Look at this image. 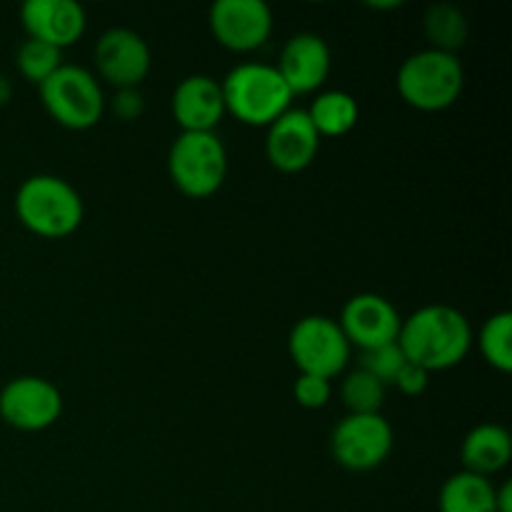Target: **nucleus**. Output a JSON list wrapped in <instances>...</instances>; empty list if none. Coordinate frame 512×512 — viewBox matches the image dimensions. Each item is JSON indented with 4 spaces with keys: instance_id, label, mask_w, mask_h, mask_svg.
Returning a JSON list of instances; mask_svg holds the SVG:
<instances>
[{
    "instance_id": "f257e3e1",
    "label": "nucleus",
    "mask_w": 512,
    "mask_h": 512,
    "mask_svg": "<svg viewBox=\"0 0 512 512\" xmlns=\"http://www.w3.org/2000/svg\"><path fill=\"white\" fill-rule=\"evenodd\" d=\"M398 345L410 363L438 373L463 363L473 348V328L453 305H425L403 320Z\"/></svg>"
},
{
    "instance_id": "f03ea898",
    "label": "nucleus",
    "mask_w": 512,
    "mask_h": 512,
    "mask_svg": "<svg viewBox=\"0 0 512 512\" xmlns=\"http://www.w3.org/2000/svg\"><path fill=\"white\" fill-rule=\"evenodd\" d=\"M15 215L38 238L60 240L73 235L83 223V198L68 180L58 175H30L15 193Z\"/></svg>"
},
{
    "instance_id": "7ed1b4c3",
    "label": "nucleus",
    "mask_w": 512,
    "mask_h": 512,
    "mask_svg": "<svg viewBox=\"0 0 512 512\" xmlns=\"http://www.w3.org/2000/svg\"><path fill=\"white\" fill-rule=\"evenodd\" d=\"M225 113L243 125L268 128L285 110L293 108V93L273 65L240 63L220 83Z\"/></svg>"
},
{
    "instance_id": "20e7f679",
    "label": "nucleus",
    "mask_w": 512,
    "mask_h": 512,
    "mask_svg": "<svg viewBox=\"0 0 512 512\" xmlns=\"http://www.w3.org/2000/svg\"><path fill=\"white\" fill-rule=\"evenodd\" d=\"M398 93L410 108L423 113H438L460 98L465 85V70L458 55L425 48L403 60L398 70Z\"/></svg>"
},
{
    "instance_id": "39448f33",
    "label": "nucleus",
    "mask_w": 512,
    "mask_h": 512,
    "mask_svg": "<svg viewBox=\"0 0 512 512\" xmlns=\"http://www.w3.org/2000/svg\"><path fill=\"white\" fill-rule=\"evenodd\" d=\"M168 173L185 198L205 200L228 178V150L215 133H180L170 145Z\"/></svg>"
},
{
    "instance_id": "423d86ee",
    "label": "nucleus",
    "mask_w": 512,
    "mask_h": 512,
    "mask_svg": "<svg viewBox=\"0 0 512 512\" xmlns=\"http://www.w3.org/2000/svg\"><path fill=\"white\" fill-rule=\"evenodd\" d=\"M43 108L68 130H90L105 113V95L98 78L80 65H60L38 85Z\"/></svg>"
},
{
    "instance_id": "0eeeda50",
    "label": "nucleus",
    "mask_w": 512,
    "mask_h": 512,
    "mask_svg": "<svg viewBox=\"0 0 512 512\" xmlns=\"http://www.w3.org/2000/svg\"><path fill=\"white\" fill-rule=\"evenodd\" d=\"M290 358L300 375L333 380L348 368L350 343L340 325L328 315H308L298 320L288 338Z\"/></svg>"
},
{
    "instance_id": "6e6552de",
    "label": "nucleus",
    "mask_w": 512,
    "mask_h": 512,
    "mask_svg": "<svg viewBox=\"0 0 512 512\" xmlns=\"http://www.w3.org/2000/svg\"><path fill=\"white\" fill-rule=\"evenodd\" d=\"M395 445V433L380 413L345 415L330 433V453L353 473H368L388 460Z\"/></svg>"
},
{
    "instance_id": "1a4fd4ad",
    "label": "nucleus",
    "mask_w": 512,
    "mask_h": 512,
    "mask_svg": "<svg viewBox=\"0 0 512 512\" xmlns=\"http://www.w3.org/2000/svg\"><path fill=\"white\" fill-rule=\"evenodd\" d=\"M63 413V395L50 380L38 375H20L0 390V418L23 433H40L58 423Z\"/></svg>"
},
{
    "instance_id": "9d476101",
    "label": "nucleus",
    "mask_w": 512,
    "mask_h": 512,
    "mask_svg": "<svg viewBox=\"0 0 512 512\" xmlns=\"http://www.w3.org/2000/svg\"><path fill=\"white\" fill-rule=\"evenodd\" d=\"M208 23L225 50L253 53L273 35V10L263 0H218L210 8Z\"/></svg>"
},
{
    "instance_id": "9b49d317",
    "label": "nucleus",
    "mask_w": 512,
    "mask_h": 512,
    "mask_svg": "<svg viewBox=\"0 0 512 512\" xmlns=\"http://www.w3.org/2000/svg\"><path fill=\"white\" fill-rule=\"evenodd\" d=\"M95 70L115 90L138 88L150 73L153 55L143 35L130 28H110L95 43Z\"/></svg>"
},
{
    "instance_id": "f8f14e48",
    "label": "nucleus",
    "mask_w": 512,
    "mask_h": 512,
    "mask_svg": "<svg viewBox=\"0 0 512 512\" xmlns=\"http://www.w3.org/2000/svg\"><path fill=\"white\" fill-rule=\"evenodd\" d=\"M338 325L348 338L350 348L355 345L360 350H373L380 345L398 343L403 318L398 308L383 295L360 293L343 305Z\"/></svg>"
},
{
    "instance_id": "ddd939ff",
    "label": "nucleus",
    "mask_w": 512,
    "mask_h": 512,
    "mask_svg": "<svg viewBox=\"0 0 512 512\" xmlns=\"http://www.w3.org/2000/svg\"><path fill=\"white\" fill-rule=\"evenodd\" d=\"M320 135L310 120L308 110L290 108L268 125L265 158L280 173H303L310 168L320 150Z\"/></svg>"
},
{
    "instance_id": "4468645a",
    "label": "nucleus",
    "mask_w": 512,
    "mask_h": 512,
    "mask_svg": "<svg viewBox=\"0 0 512 512\" xmlns=\"http://www.w3.org/2000/svg\"><path fill=\"white\" fill-rule=\"evenodd\" d=\"M20 23L28 38L65 50L83 38L88 18L75 0H28L20 8Z\"/></svg>"
},
{
    "instance_id": "2eb2a0df",
    "label": "nucleus",
    "mask_w": 512,
    "mask_h": 512,
    "mask_svg": "<svg viewBox=\"0 0 512 512\" xmlns=\"http://www.w3.org/2000/svg\"><path fill=\"white\" fill-rule=\"evenodd\" d=\"M330 68H333V58H330L328 43L315 33L293 35L283 45L280 63L275 65V70L285 80L293 98L323 88L330 75Z\"/></svg>"
},
{
    "instance_id": "dca6fc26",
    "label": "nucleus",
    "mask_w": 512,
    "mask_h": 512,
    "mask_svg": "<svg viewBox=\"0 0 512 512\" xmlns=\"http://www.w3.org/2000/svg\"><path fill=\"white\" fill-rule=\"evenodd\" d=\"M170 110L183 133H215L225 115L223 88L210 75H188L173 90Z\"/></svg>"
},
{
    "instance_id": "f3484780",
    "label": "nucleus",
    "mask_w": 512,
    "mask_h": 512,
    "mask_svg": "<svg viewBox=\"0 0 512 512\" xmlns=\"http://www.w3.org/2000/svg\"><path fill=\"white\" fill-rule=\"evenodd\" d=\"M460 458H463V470L490 478V475L508 468V463L512 460L510 433L503 425L495 423L475 425V428L465 435L463 448H460Z\"/></svg>"
},
{
    "instance_id": "a211bd4d",
    "label": "nucleus",
    "mask_w": 512,
    "mask_h": 512,
    "mask_svg": "<svg viewBox=\"0 0 512 512\" xmlns=\"http://www.w3.org/2000/svg\"><path fill=\"white\" fill-rule=\"evenodd\" d=\"M440 512H498L495 510V485L483 475L460 473L450 475L440 488Z\"/></svg>"
},
{
    "instance_id": "6ab92c4d",
    "label": "nucleus",
    "mask_w": 512,
    "mask_h": 512,
    "mask_svg": "<svg viewBox=\"0 0 512 512\" xmlns=\"http://www.w3.org/2000/svg\"><path fill=\"white\" fill-rule=\"evenodd\" d=\"M320 138H340L358 125V100L345 90H325L308 110Z\"/></svg>"
},
{
    "instance_id": "aec40b11",
    "label": "nucleus",
    "mask_w": 512,
    "mask_h": 512,
    "mask_svg": "<svg viewBox=\"0 0 512 512\" xmlns=\"http://www.w3.org/2000/svg\"><path fill=\"white\" fill-rule=\"evenodd\" d=\"M425 38L430 40V48L443 50V53H458L470 38V23L458 5L435 3L425 10L423 18Z\"/></svg>"
},
{
    "instance_id": "412c9836",
    "label": "nucleus",
    "mask_w": 512,
    "mask_h": 512,
    "mask_svg": "<svg viewBox=\"0 0 512 512\" xmlns=\"http://www.w3.org/2000/svg\"><path fill=\"white\" fill-rule=\"evenodd\" d=\"M480 353L485 363L498 373L508 375L512 370V315L508 310L490 315L478 335Z\"/></svg>"
},
{
    "instance_id": "4be33fe9",
    "label": "nucleus",
    "mask_w": 512,
    "mask_h": 512,
    "mask_svg": "<svg viewBox=\"0 0 512 512\" xmlns=\"http://www.w3.org/2000/svg\"><path fill=\"white\" fill-rule=\"evenodd\" d=\"M340 400L350 415L380 413L385 400V385L358 368L345 375L343 385H340Z\"/></svg>"
},
{
    "instance_id": "5701e85b",
    "label": "nucleus",
    "mask_w": 512,
    "mask_h": 512,
    "mask_svg": "<svg viewBox=\"0 0 512 512\" xmlns=\"http://www.w3.org/2000/svg\"><path fill=\"white\" fill-rule=\"evenodd\" d=\"M15 65H18V73L28 83L40 85L63 65V50L53 48L48 43H40V40L25 38L20 43L18 53H15Z\"/></svg>"
},
{
    "instance_id": "b1692460",
    "label": "nucleus",
    "mask_w": 512,
    "mask_h": 512,
    "mask_svg": "<svg viewBox=\"0 0 512 512\" xmlns=\"http://www.w3.org/2000/svg\"><path fill=\"white\" fill-rule=\"evenodd\" d=\"M405 363H408V358H405V353L400 350L398 343L363 350V355H360V370H365V373L373 375L375 380H380L385 388L395 383V378H398V373L403 370Z\"/></svg>"
},
{
    "instance_id": "393cba45",
    "label": "nucleus",
    "mask_w": 512,
    "mask_h": 512,
    "mask_svg": "<svg viewBox=\"0 0 512 512\" xmlns=\"http://www.w3.org/2000/svg\"><path fill=\"white\" fill-rule=\"evenodd\" d=\"M293 395L303 408L320 410L328 405L330 395H333V385H330V380L318 378V375H298L293 385Z\"/></svg>"
},
{
    "instance_id": "a878e982",
    "label": "nucleus",
    "mask_w": 512,
    "mask_h": 512,
    "mask_svg": "<svg viewBox=\"0 0 512 512\" xmlns=\"http://www.w3.org/2000/svg\"><path fill=\"white\" fill-rule=\"evenodd\" d=\"M145 113V98L138 88H123L115 90L113 98V115L123 123H135L143 118Z\"/></svg>"
},
{
    "instance_id": "bb28decb",
    "label": "nucleus",
    "mask_w": 512,
    "mask_h": 512,
    "mask_svg": "<svg viewBox=\"0 0 512 512\" xmlns=\"http://www.w3.org/2000/svg\"><path fill=\"white\" fill-rule=\"evenodd\" d=\"M395 388L400 390L403 395H410V398H418V395H423L425 390H428L430 385V373L425 368H420V365L415 363H405L403 370L398 373V378H395Z\"/></svg>"
},
{
    "instance_id": "cd10ccee",
    "label": "nucleus",
    "mask_w": 512,
    "mask_h": 512,
    "mask_svg": "<svg viewBox=\"0 0 512 512\" xmlns=\"http://www.w3.org/2000/svg\"><path fill=\"white\" fill-rule=\"evenodd\" d=\"M495 510L512 512V483H503L495 488Z\"/></svg>"
},
{
    "instance_id": "c85d7f7f",
    "label": "nucleus",
    "mask_w": 512,
    "mask_h": 512,
    "mask_svg": "<svg viewBox=\"0 0 512 512\" xmlns=\"http://www.w3.org/2000/svg\"><path fill=\"white\" fill-rule=\"evenodd\" d=\"M10 100H13V83H10L8 75L0 73V108H5Z\"/></svg>"
},
{
    "instance_id": "c756f323",
    "label": "nucleus",
    "mask_w": 512,
    "mask_h": 512,
    "mask_svg": "<svg viewBox=\"0 0 512 512\" xmlns=\"http://www.w3.org/2000/svg\"><path fill=\"white\" fill-rule=\"evenodd\" d=\"M400 5H403V0H383V3H375V0H370L368 8H373V10H395V8H400Z\"/></svg>"
}]
</instances>
